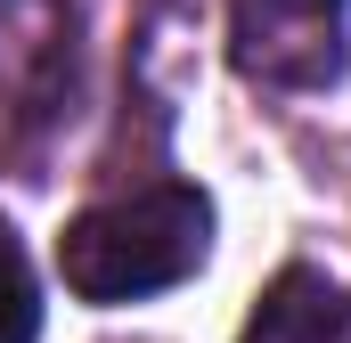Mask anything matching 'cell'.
Instances as JSON below:
<instances>
[{"mask_svg": "<svg viewBox=\"0 0 351 343\" xmlns=\"http://www.w3.org/2000/svg\"><path fill=\"white\" fill-rule=\"evenodd\" d=\"M213 246V204L204 188H180L156 180L139 196H114V204H90L66 221L58 237V270L82 303H131V294H156L180 286Z\"/></svg>", "mask_w": 351, "mask_h": 343, "instance_id": "cell-1", "label": "cell"}, {"mask_svg": "<svg viewBox=\"0 0 351 343\" xmlns=\"http://www.w3.org/2000/svg\"><path fill=\"white\" fill-rule=\"evenodd\" d=\"M74 82V8L66 0H0V164L25 156Z\"/></svg>", "mask_w": 351, "mask_h": 343, "instance_id": "cell-2", "label": "cell"}, {"mask_svg": "<svg viewBox=\"0 0 351 343\" xmlns=\"http://www.w3.org/2000/svg\"><path fill=\"white\" fill-rule=\"evenodd\" d=\"M229 58L262 90H327L343 74V0H229Z\"/></svg>", "mask_w": 351, "mask_h": 343, "instance_id": "cell-3", "label": "cell"}, {"mask_svg": "<svg viewBox=\"0 0 351 343\" xmlns=\"http://www.w3.org/2000/svg\"><path fill=\"white\" fill-rule=\"evenodd\" d=\"M245 343H351V294L327 286L319 270H286L254 303Z\"/></svg>", "mask_w": 351, "mask_h": 343, "instance_id": "cell-4", "label": "cell"}, {"mask_svg": "<svg viewBox=\"0 0 351 343\" xmlns=\"http://www.w3.org/2000/svg\"><path fill=\"white\" fill-rule=\"evenodd\" d=\"M33 335H41V294H33L25 246H16L8 221H0V343H33Z\"/></svg>", "mask_w": 351, "mask_h": 343, "instance_id": "cell-5", "label": "cell"}]
</instances>
